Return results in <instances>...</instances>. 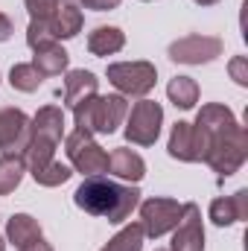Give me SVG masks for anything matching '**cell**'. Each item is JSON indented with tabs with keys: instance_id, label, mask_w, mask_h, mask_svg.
<instances>
[{
	"instance_id": "4fadbf2b",
	"label": "cell",
	"mask_w": 248,
	"mask_h": 251,
	"mask_svg": "<svg viewBox=\"0 0 248 251\" xmlns=\"http://www.w3.org/2000/svg\"><path fill=\"white\" fill-rule=\"evenodd\" d=\"M97 88H99V79L91 70H85V67L67 70L64 73V105L67 108H76L79 102H85L88 97H94Z\"/></svg>"
},
{
	"instance_id": "f546056e",
	"label": "cell",
	"mask_w": 248,
	"mask_h": 251,
	"mask_svg": "<svg viewBox=\"0 0 248 251\" xmlns=\"http://www.w3.org/2000/svg\"><path fill=\"white\" fill-rule=\"evenodd\" d=\"M12 32H15V24H12V18L0 12V44H3V41H9V38H12Z\"/></svg>"
},
{
	"instance_id": "836d02e7",
	"label": "cell",
	"mask_w": 248,
	"mask_h": 251,
	"mask_svg": "<svg viewBox=\"0 0 248 251\" xmlns=\"http://www.w3.org/2000/svg\"><path fill=\"white\" fill-rule=\"evenodd\" d=\"M64 3H73V6H76V0H64Z\"/></svg>"
},
{
	"instance_id": "83f0119b",
	"label": "cell",
	"mask_w": 248,
	"mask_h": 251,
	"mask_svg": "<svg viewBox=\"0 0 248 251\" xmlns=\"http://www.w3.org/2000/svg\"><path fill=\"white\" fill-rule=\"evenodd\" d=\"M228 73H231V79L237 82V85H248V59L246 56H234L231 62H228Z\"/></svg>"
},
{
	"instance_id": "ac0fdd59",
	"label": "cell",
	"mask_w": 248,
	"mask_h": 251,
	"mask_svg": "<svg viewBox=\"0 0 248 251\" xmlns=\"http://www.w3.org/2000/svg\"><path fill=\"white\" fill-rule=\"evenodd\" d=\"M125 47V32L120 26H97L91 35H88V53L91 56H114Z\"/></svg>"
},
{
	"instance_id": "5b68a950",
	"label": "cell",
	"mask_w": 248,
	"mask_h": 251,
	"mask_svg": "<svg viewBox=\"0 0 248 251\" xmlns=\"http://www.w3.org/2000/svg\"><path fill=\"white\" fill-rule=\"evenodd\" d=\"M108 82L123 94V97H149L155 91V82H158V67L152 62H114L108 64L105 70Z\"/></svg>"
},
{
	"instance_id": "52a82bcc",
	"label": "cell",
	"mask_w": 248,
	"mask_h": 251,
	"mask_svg": "<svg viewBox=\"0 0 248 251\" xmlns=\"http://www.w3.org/2000/svg\"><path fill=\"white\" fill-rule=\"evenodd\" d=\"M137 207H140V228H143V234L152 237V240L170 234V231L178 225L181 210H184L181 201L167 199V196H152V199L140 201Z\"/></svg>"
},
{
	"instance_id": "2e32d148",
	"label": "cell",
	"mask_w": 248,
	"mask_h": 251,
	"mask_svg": "<svg viewBox=\"0 0 248 251\" xmlns=\"http://www.w3.org/2000/svg\"><path fill=\"white\" fill-rule=\"evenodd\" d=\"M196 126H198V128L207 134V140H210V137H216V134L234 128V126H237V117H234V111H231L228 105H222V102H207V105L198 108Z\"/></svg>"
},
{
	"instance_id": "484cf974",
	"label": "cell",
	"mask_w": 248,
	"mask_h": 251,
	"mask_svg": "<svg viewBox=\"0 0 248 251\" xmlns=\"http://www.w3.org/2000/svg\"><path fill=\"white\" fill-rule=\"evenodd\" d=\"M26 44L29 50H41V47H50L56 44V32H53V24L50 21H29L26 26Z\"/></svg>"
},
{
	"instance_id": "5bb4252c",
	"label": "cell",
	"mask_w": 248,
	"mask_h": 251,
	"mask_svg": "<svg viewBox=\"0 0 248 251\" xmlns=\"http://www.w3.org/2000/svg\"><path fill=\"white\" fill-rule=\"evenodd\" d=\"M108 173L111 176H117V178H123V181H131V184H137V181H143V176H146V161L134 152V149H114L111 155H108Z\"/></svg>"
},
{
	"instance_id": "ba28073f",
	"label": "cell",
	"mask_w": 248,
	"mask_h": 251,
	"mask_svg": "<svg viewBox=\"0 0 248 251\" xmlns=\"http://www.w3.org/2000/svg\"><path fill=\"white\" fill-rule=\"evenodd\" d=\"M222 50H225L222 38L193 32V35H184L170 44V59L178 64H210L222 56Z\"/></svg>"
},
{
	"instance_id": "9c48e42d",
	"label": "cell",
	"mask_w": 248,
	"mask_h": 251,
	"mask_svg": "<svg viewBox=\"0 0 248 251\" xmlns=\"http://www.w3.org/2000/svg\"><path fill=\"white\" fill-rule=\"evenodd\" d=\"M167 152H170V158H175V161H181V164L204 161V152H207V134H204L196 123L178 120V123L173 126V131H170Z\"/></svg>"
},
{
	"instance_id": "f1b7e54d",
	"label": "cell",
	"mask_w": 248,
	"mask_h": 251,
	"mask_svg": "<svg viewBox=\"0 0 248 251\" xmlns=\"http://www.w3.org/2000/svg\"><path fill=\"white\" fill-rule=\"evenodd\" d=\"M123 0H76V6L79 9H94V12H111V9H117Z\"/></svg>"
},
{
	"instance_id": "d4e9b609",
	"label": "cell",
	"mask_w": 248,
	"mask_h": 251,
	"mask_svg": "<svg viewBox=\"0 0 248 251\" xmlns=\"http://www.w3.org/2000/svg\"><path fill=\"white\" fill-rule=\"evenodd\" d=\"M29 176L35 178V184H41V187H62L64 181H70V176H73V170L62 164V161H50V164H44V167H38V170H29Z\"/></svg>"
},
{
	"instance_id": "8992f818",
	"label": "cell",
	"mask_w": 248,
	"mask_h": 251,
	"mask_svg": "<svg viewBox=\"0 0 248 251\" xmlns=\"http://www.w3.org/2000/svg\"><path fill=\"white\" fill-rule=\"evenodd\" d=\"M64 152L73 164L76 173H82L85 178L91 176H105L108 173V152L94 140V134L76 128L64 137Z\"/></svg>"
},
{
	"instance_id": "ffe728a7",
	"label": "cell",
	"mask_w": 248,
	"mask_h": 251,
	"mask_svg": "<svg viewBox=\"0 0 248 251\" xmlns=\"http://www.w3.org/2000/svg\"><path fill=\"white\" fill-rule=\"evenodd\" d=\"M50 24H53L56 41H67V38H76V35L82 32V26H85V15H82L79 6H73V3H62Z\"/></svg>"
},
{
	"instance_id": "603a6c76",
	"label": "cell",
	"mask_w": 248,
	"mask_h": 251,
	"mask_svg": "<svg viewBox=\"0 0 248 251\" xmlns=\"http://www.w3.org/2000/svg\"><path fill=\"white\" fill-rule=\"evenodd\" d=\"M143 240H146V234H143L140 222H128L99 251H143Z\"/></svg>"
},
{
	"instance_id": "7c38bea8",
	"label": "cell",
	"mask_w": 248,
	"mask_h": 251,
	"mask_svg": "<svg viewBox=\"0 0 248 251\" xmlns=\"http://www.w3.org/2000/svg\"><path fill=\"white\" fill-rule=\"evenodd\" d=\"M207 216H210V222L219 225V228L246 222L248 219V190H237L234 196H219V199H213Z\"/></svg>"
},
{
	"instance_id": "30bf717a",
	"label": "cell",
	"mask_w": 248,
	"mask_h": 251,
	"mask_svg": "<svg viewBox=\"0 0 248 251\" xmlns=\"http://www.w3.org/2000/svg\"><path fill=\"white\" fill-rule=\"evenodd\" d=\"M32 140V120L21 108H0V155H21Z\"/></svg>"
},
{
	"instance_id": "4316f807",
	"label": "cell",
	"mask_w": 248,
	"mask_h": 251,
	"mask_svg": "<svg viewBox=\"0 0 248 251\" xmlns=\"http://www.w3.org/2000/svg\"><path fill=\"white\" fill-rule=\"evenodd\" d=\"M24 6L32 21H53V15L59 12L62 3L59 0H24Z\"/></svg>"
},
{
	"instance_id": "d590c367",
	"label": "cell",
	"mask_w": 248,
	"mask_h": 251,
	"mask_svg": "<svg viewBox=\"0 0 248 251\" xmlns=\"http://www.w3.org/2000/svg\"><path fill=\"white\" fill-rule=\"evenodd\" d=\"M155 251H167V249H155Z\"/></svg>"
},
{
	"instance_id": "e575fe53",
	"label": "cell",
	"mask_w": 248,
	"mask_h": 251,
	"mask_svg": "<svg viewBox=\"0 0 248 251\" xmlns=\"http://www.w3.org/2000/svg\"><path fill=\"white\" fill-rule=\"evenodd\" d=\"M143 3H155V0H143Z\"/></svg>"
},
{
	"instance_id": "d6986e66",
	"label": "cell",
	"mask_w": 248,
	"mask_h": 251,
	"mask_svg": "<svg viewBox=\"0 0 248 251\" xmlns=\"http://www.w3.org/2000/svg\"><path fill=\"white\" fill-rule=\"evenodd\" d=\"M67 64H70V56H67V50H64L62 44H50V47H41V50H35V56H32V67L47 79V76H62L67 73Z\"/></svg>"
},
{
	"instance_id": "44dd1931",
	"label": "cell",
	"mask_w": 248,
	"mask_h": 251,
	"mask_svg": "<svg viewBox=\"0 0 248 251\" xmlns=\"http://www.w3.org/2000/svg\"><path fill=\"white\" fill-rule=\"evenodd\" d=\"M167 97H170V102H173L175 108L190 111V108H196V102H198V82H196L193 76H175V79H170V85H167Z\"/></svg>"
},
{
	"instance_id": "1f68e13d",
	"label": "cell",
	"mask_w": 248,
	"mask_h": 251,
	"mask_svg": "<svg viewBox=\"0 0 248 251\" xmlns=\"http://www.w3.org/2000/svg\"><path fill=\"white\" fill-rule=\"evenodd\" d=\"M193 3H198V6H216L219 0H193Z\"/></svg>"
},
{
	"instance_id": "4dcf8cb0",
	"label": "cell",
	"mask_w": 248,
	"mask_h": 251,
	"mask_svg": "<svg viewBox=\"0 0 248 251\" xmlns=\"http://www.w3.org/2000/svg\"><path fill=\"white\" fill-rule=\"evenodd\" d=\"M21 251H53V246H50V243H44V240H35V243L24 246Z\"/></svg>"
},
{
	"instance_id": "7402d4cb",
	"label": "cell",
	"mask_w": 248,
	"mask_h": 251,
	"mask_svg": "<svg viewBox=\"0 0 248 251\" xmlns=\"http://www.w3.org/2000/svg\"><path fill=\"white\" fill-rule=\"evenodd\" d=\"M24 176H26V164L21 155H0V196L15 193Z\"/></svg>"
},
{
	"instance_id": "e0dca14e",
	"label": "cell",
	"mask_w": 248,
	"mask_h": 251,
	"mask_svg": "<svg viewBox=\"0 0 248 251\" xmlns=\"http://www.w3.org/2000/svg\"><path fill=\"white\" fill-rule=\"evenodd\" d=\"M41 240V225L35 216L29 213H12L6 222V243H12L15 249H24L29 243Z\"/></svg>"
},
{
	"instance_id": "cb8c5ba5",
	"label": "cell",
	"mask_w": 248,
	"mask_h": 251,
	"mask_svg": "<svg viewBox=\"0 0 248 251\" xmlns=\"http://www.w3.org/2000/svg\"><path fill=\"white\" fill-rule=\"evenodd\" d=\"M41 82H44V76L32 67V62L12 64V70H9V85H12L15 91H21V94H32V91H38Z\"/></svg>"
},
{
	"instance_id": "277c9868",
	"label": "cell",
	"mask_w": 248,
	"mask_h": 251,
	"mask_svg": "<svg viewBox=\"0 0 248 251\" xmlns=\"http://www.w3.org/2000/svg\"><path fill=\"white\" fill-rule=\"evenodd\" d=\"M161 126H164V108L161 102L143 97L137 100L128 114H125V140L134 146H155L161 137Z\"/></svg>"
},
{
	"instance_id": "3957f363",
	"label": "cell",
	"mask_w": 248,
	"mask_h": 251,
	"mask_svg": "<svg viewBox=\"0 0 248 251\" xmlns=\"http://www.w3.org/2000/svg\"><path fill=\"white\" fill-rule=\"evenodd\" d=\"M246 158H248V131L240 123L207 140L204 164H207L219 178L234 176V173L246 164Z\"/></svg>"
},
{
	"instance_id": "9a60e30c",
	"label": "cell",
	"mask_w": 248,
	"mask_h": 251,
	"mask_svg": "<svg viewBox=\"0 0 248 251\" xmlns=\"http://www.w3.org/2000/svg\"><path fill=\"white\" fill-rule=\"evenodd\" d=\"M32 137L47 140L53 146H59L64 137V111L59 105H44L38 108V114L32 117Z\"/></svg>"
},
{
	"instance_id": "d6a6232c",
	"label": "cell",
	"mask_w": 248,
	"mask_h": 251,
	"mask_svg": "<svg viewBox=\"0 0 248 251\" xmlns=\"http://www.w3.org/2000/svg\"><path fill=\"white\" fill-rule=\"evenodd\" d=\"M0 251H6V240L3 237H0Z\"/></svg>"
},
{
	"instance_id": "6da1fadb",
	"label": "cell",
	"mask_w": 248,
	"mask_h": 251,
	"mask_svg": "<svg viewBox=\"0 0 248 251\" xmlns=\"http://www.w3.org/2000/svg\"><path fill=\"white\" fill-rule=\"evenodd\" d=\"M73 201L79 210H85L91 216H102L111 225H123L131 216V210L140 204V190L131 184L111 181L105 176H91L76 187Z\"/></svg>"
},
{
	"instance_id": "7a4b0ae2",
	"label": "cell",
	"mask_w": 248,
	"mask_h": 251,
	"mask_svg": "<svg viewBox=\"0 0 248 251\" xmlns=\"http://www.w3.org/2000/svg\"><path fill=\"white\" fill-rule=\"evenodd\" d=\"M125 114H128V100L123 94H108V97L94 94L73 108L76 128L88 134H114L125 123Z\"/></svg>"
},
{
	"instance_id": "8fae6325",
	"label": "cell",
	"mask_w": 248,
	"mask_h": 251,
	"mask_svg": "<svg viewBox=\"0 0 248 251\" xmlns=\"http://www.w3.org/2000/svg\"><path fill=\"white\" fill-rule=\"evenodd\" d=\"M170 251H204V225H201V207L196 201H187L181 210L178 225L173 228Z\"/></svg>"
}]
</instances>
